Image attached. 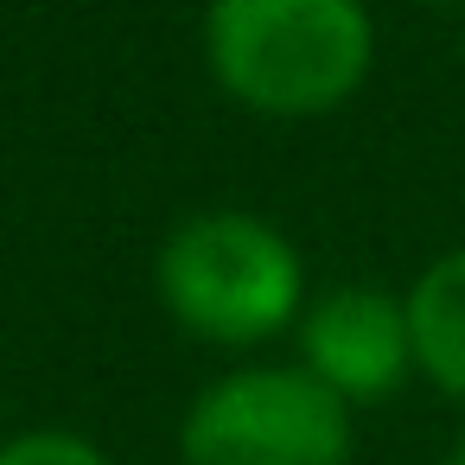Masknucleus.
<instances>
[{
  "label": "nucleus",
  "instance_id": "obj_1",
  "mask_svg": "<svg viewBox=\"0 0 465 465\" xmlns=\"http://www.w3.org/2000/svg\"><path fill=\"white\" fill-rule=\"evenodd\" d=\"M370 58L376 26L363 0H211L204 14V64L255 115H331L363 90Z\"/></svg>",
  "mask_w": 465,
  "mask_h": 465
},
{
  "label": "nucleus",
  "instance_id": "obj_2",
  "mask_svg": "<svg viewBox=\"0 0 465 465\" xmlns=\"http://www.w3.org/2000/svg\"><path fill=\"white\" fill-rule=\"evenodd\" d=\"M166 312L211 344H262L300 319L306 268L300 249L249 217V211H204L160 242L153 262Z\"/></svg>",
  "mask_w": 465,
  "mask_h": 465
},
{
  "label": "nucleus",
  "instance_id": "obj_3",
  "mask_svg": "<svg viewBox=\"0 0 465 465\" xmlns=\"http://www.w3.org/2000/svg\"><path fill=\"white\" fill-rule=\"evenodd\" d=\"M185 465H351V408L306 370L255 363L217 376L185 427Z\"/></svg>",
  "mask_w": 465,
  "mask_h": 465
},
{
  "label": "nucleus",
  "instance_id": "obj_4",
  "mask_svg": "<svg viewBox=\"0 0 465 465\" xmlns=\"http://www.w3.org/2000/svg\"><path fill=\"white\" fill-rule=\"evenodd\" d=\"M300 370L325 382L344 408L351 401H389L414 370L408 306L382 287H331L300 319Z\"/></svg>",
  "mask_w": 465,
  "mask_h": 465
},
{
  "label": "nucleus",
  "instance_id": "obj_5",
  "mask_svg": "<svg viewBox=\"0 0 465 465\" xmlns=\"http://www.w3.org/2000/svg\"><path fill=\"white\" fill-rule=\"evenodd\" d=\"M408 338H414V370L465 408V249L440 255L433 268H420V281L408 287Z\"/></svg>",
  "mask_w": 465,
  "mask_h": 465
},
{
  "label": "nucleus",
  "instance_id": "obj_6",
  "mask_svg": "<svg viewBox=\"0 0 465 465\" xmlns=\"http://www.w3.org/2000/svg\"><path fill=\"white\" fill-rule=\"evenodd\" d=\"M0 465H109L84 433H64V427H39V433H20L0 446Z\"/></svg>",
  "mask_w": 465,
  "mask_h": 465
},
{
  "label": "nucleus",
  "instance_id": "obj_7",
  "mask_svg": "<svg viewBox=\"0 0 465 465\" xmlns=\"http://www.w3.org/2000/svg\"><path fill=\"white\" fill-rule=\"evenodd\" d=\"M446 465H465V440H459V446H452V452H446Z\"/></svg>",
  "mask_w": 465,
  "mask_h": 465
},
{
  "label": "nucleus",
  "instance_id": "obj_8",
  "mask_svg": "<svg viewBox=\"0 0 465 465\" xmlns=\"http://www.w3.org/2000/svg\"><path fill=\"white\" fill-rule=\"evenodd\" d=\"M433 7H459V0H433Z\"/></svg>",
  "mask_w": 465,
  "mask_h": 465
}]
</instances>
